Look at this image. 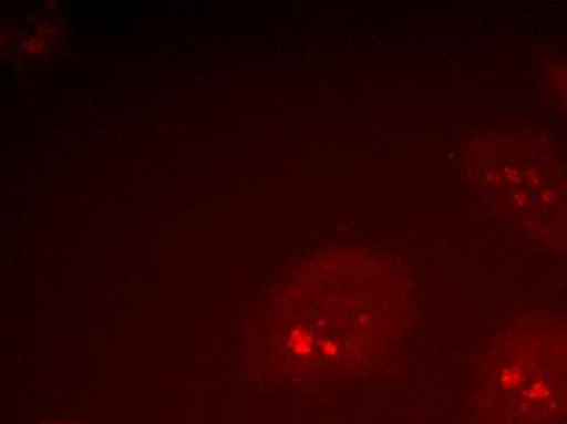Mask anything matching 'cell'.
<instances>
[{
	"mask_svg": "<svg viewBox=\"0 0 567 424\" xmlns=\"http://www.w3.org/2000/svg\"><path fill=\"white\" fill-rule=\"evenodd\" d=\"M44 424H84V423H74V422H51V423H44Z\"/></svg>",
	"mask_w": 567,
	"mask_h": 424,
	"instance_id": "cell-3",
	"label": "cell"
},
{
	"mask_svg": "<svg viewBox=\"0 0 567 424\" xmlns=\"http://www.w3.org/2000/svg\"><path fill=\"white\" fill-rule=\"evenodd\" d=\"M566 89H567V85H566Z\"/></svg>",
	"mask_w": 567,
	"mask_h": 424,
	"instance_id": "cell-4",
	"label": "cell"
},
{
	"mask_svg": "<svg viewBox=\"0 0 567 424\" xmlns=\"http://www.w3.org/2000/svg\"><path fill=\"white\" fill-rule=\"evenodd\" d=\"M320 268L287 296L278 364L293 381L368 371L385 356L403 323L404 291L392 268Z\"/></svg>",
	"mask_w": 567,
	"mask_h": 424,
	"instance_id": "cell-1",
	"label": "cell"
},
{
	"mask_svg": "<svg viewBox=\"0 0 567 424\" xmlns=\"http://www.w3.org/2000/svg\"><path fill=\"white\" fill-rule=\"evenodd\" d=\"M473 402L480 424L567 423V320L534 317L501 334Z\"/></svg>",
	"mask_w": 567,
	"mask_h": 424,
	"instance_id": "cell-2",
	"label": "cell"
}]
</instances>
